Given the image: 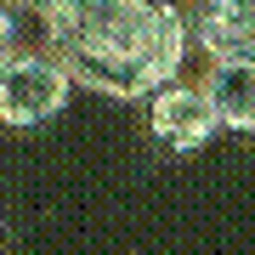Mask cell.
Here are the masks:
<instances>
[{
    "mask_svg": "<svg viewBox=\"0 0 255 255\" xmlns=\"http://www.w3.org/2000/svg\"><path fill=\"white\" fill-rule=\"evenodd\" d=\"M187 40V17L153 0H57L40 17V46L74 74V85L114 102H147L182 80Z\"/></svg>",
    "mask_w": 255,
    "mask_h": 255,
    "instance_id": "obj_1",
    "label": "cell"
},
{
    "mask_svg": "<svg viewBox=\"0 0 255 255\" xmlns=\"http://www.w3.org/2000/svg\"><path fill=\"white\" fill-rule=\"evenodd\" d=\"M68 97H74V74L46 46H28L0 68V125H11V130L51 125L68 108Z\"/></svg>",
    "mask_w": 255,
    "mask_h": 255,
    "instance_id": "obj_2",
    "label": "cell"
},
{
    "mask_svg": "<svg viewBox=\"0 0 255 255\" xmlns=\"http://www.w3.org/2000/svg\"><path fill=\"white\" fill-rule=\"evenodd\" d=\"M216 130H221V114H216V102H210V91L199 80H170L164 91L147 97V136L164 153L187 159V153L216 142Z\"/></svg>",
    "mask_w": 255,
    "mask_h": 255,
    "instance_id": "obj_3",
    "label": "cell"
},
{
    "mask_svg": "<svg viewBox=\"0 0 255 255\" xmlns=\"http://www.w3.org/2000/svg\"><path fill=\"white\" fill-rule=\"evenodd\" d=\"M193 40L204 63H255V0H204Z\"/></svg>",
    "mask_w": 255,
    "mask_h": 255,
    "instance_id": "obj_4",
    "label": "cell"
},
{
    "mask_svg": "<svg viewBox=\"0 0 255 255\" xmlns=\"http://www.w3.org/2000/svg\"><path fill=\"white\" fill-rule=\"evenodd\" d=\"M204 91L221 114V130L255 136V63H204Z\"/></svg>",
    "mask_w": 255,
    "mask_h": 255,
    "instance_id": "obj_5",
    "label": "cell"
},
{
    "mask_svg": "<svg viewBox=\"0 0 255 255\" xmlns=\"http://www.w3.org/2000/svg\"><path fill=\"white\" fill-rule=\"evenodd\" d=\"M17 51H23V34H17V6H11V0H0V68H6Z\"/></svg>",
    "mask_w": 255,
    "mask_h": 255,
    "instance_id": "obj_6",
    "label": "cell"
},
{
    "mask_svg": "<svg viewBox=\"0 0 255 255\" xmlns=\"http://www.w3.org/2000/svg\"><path fill=\"white\" fill-rule=\"evenodd\" d=\"M153 6H176V0H153Z\"/></svg>",
    "mask_w": 255,
    "mask_h": 255,
    "instance_id": "obj_7",
    "label": "cell"
},
{
    "mask_svg": "<svg viewBox=\"0 0 255 255\" xmlns=\"http://www.w3.org/2000/svg\"><path fill=\"white\" fill-rule=\"evenodd\" d=\"M0 255H6V250H0Z\"/></svg>",
    "mask_w": 255,
    "mask_h": 255,
    "instance_id": "obj_8",
    "label": "cell"
}]
</instances>
